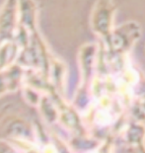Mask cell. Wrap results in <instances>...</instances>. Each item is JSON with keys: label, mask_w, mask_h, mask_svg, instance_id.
Here are the masks:
<instances>
[{"label": "cell", "mask_w": 145, "mask_h": 153, "mask_svg": "<svg viewBox=\"0 0 145 153\" xmlns=\"http://www.w3.org/2000/svg\"><path fill=\"white\" fill-rule=\"evenodd\" d=\"M141 37V27L137 22L124 23L112 30V34L105 40V45L109 54L120 56L127 55Z\"/></svg>", "instance_id": "obj_1"}, {"label": "cell", "mask_w": 145, "mask_h": 153, "mask_svg": "<svg viewBox=\"0 0 145 153\" xmlns=\"http://www.w3.org/2000/svg\"><path fill=\"white\" fill-rule=\"evenodd\" d=\"M115 7L112 0H98L91 15V27L103 40L109 38L114 30Z\"/></svg>", "instance_id": "obj_2"}, {"label": "cell", "mask_w": 145, "mask_h": 153, "mask_svg": "<svg viewBox=\"0 0 145 153\" xmlns=\"http://www.w3.org/2000/svg\"><path fill=\"white\" fill-rule=\"evenodd\" d=\"M18 26V0H5L0 7V44L14 40Z\"/></svg>", "instance_id": "obj_3"}, {"label": "cell", "mask_w": 145, "mask_h": 153, "mask_svg": "<svg viewBox=\"0 0 145 153\" xmlns=\"http://www.w3.org/2000/svg\"><path fill=\"white\" fill-rule=\"evenodd\" d=\"M98 47L94 44H87L80 48L79 66L81 73V88L91 90V84L97 71Z\"/></svg>", "instance_id": "obj_4"}, {"label": "cell", "mask_w": 145, "mask_h": 153, "mask_svg": "<svg viewBox=\"0 0 145 153\" xmlns=\"http://www.w3.org/2000/svg\"><path fill=\"white\" fill-rule=\"evenodd\" d=\"M19 26L30 33L37 31L38 7L35 0H18Z\"/></svg>", "instance_id": "obj_5"}, {"label": "cell", "mask_w": 145, "mask_h": 153, "mask_svg": "<svg viewBox=\"0 0 145 153\" xmlns=\"http://www.w3.org/2000/svg\"><path fill=\"white\" fill-rule=\"evenodd\" d=\"M124 138L125 143L129 146H133L141 151H145L144 140H145V126L139 122L130 123L124 131Z\"/></svg>", "instance_id": "obj_6"}, {"label": "cell", "mask_w": 145, "mask_h": 153, "mask_svg": "<svg viewBox=\"0 0 145 153\" xmlns=\"http://www.w3.org/2000/svg\"><path fill=\"white\" fill-rule=\"evenodd\" d=\"M21 50V47L15 40L0 44V70L6 69L17 62Z\"/></svg>", "instance_id": "obj_7"}, {"label": "cell", "mask_w": 145, "mask_h": 153, "mask_svg": "<svg viewBox=\"0 0 145 153\" xmlns=\"http://www.w3.org/2000/svg\"><path fill=\"white\" fill-rule=\"evenodd\" d=\"M64 74H65V66H64L63 62H61L56 58H51L48 79L57 93L63 89Z\"/></svg>", "instance_id": "obj_8"}, {"label": "cell", "mask_w": 145, "mask_h": 153, "mask_svg": "<svg viewBox=\"0 0 145 153\" xmlns=\"http://www.w3.org/2000/svg\"><path fill=\"white\" fill-rule=\"evenodd\" d=\"M7 93H9V87L7 78L5 75V71L0 70V97H2Z\"/></svg>", "instance_id": "obj_9"}, {"label": "cell", "mask_w": 145, "mask_h": 153, "mask_svg": "<svg viewBox=\"0 0 145 153\" xmlns=\"http://www.w3.org/2000/svg\"><path fill=\"white\" fill-rule=\"evenodd\" d=\"M144 123H145V122H144Z\"/></svg>", "instance_id": "obj_10"}]
</instances>
